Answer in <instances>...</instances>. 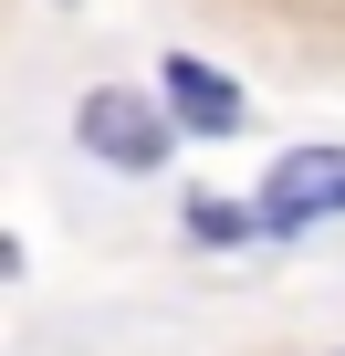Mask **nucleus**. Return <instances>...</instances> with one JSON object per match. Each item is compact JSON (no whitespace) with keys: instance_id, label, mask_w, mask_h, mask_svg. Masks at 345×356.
<instances>
[{"instance_id":"1","label":"nucleus","mask_w":345,"mask_h":356,"mask_svg":"<svg viewBox=\"0 0 345 356\" xmlns=\"http://www.w3.org/2000/svg\"><path fill=\"white\" fill-rule=\"evenodd\" d=\"M74 136L84 157H105L115 178H157L167 147H178V115H167V95H136V84H94L74 105Z\"/></svg>"},{"instance_id":"2","label":"nucleus","mask_w":345,"mask_h":356,"mask_svg":"<svg viewBox=\"0 0 345 356\" xmlns=\"http://www.w3.org/2000/svg\"><path fill=\"white\" fill-rule=\"evenodd\" d=\"M262 231L283 241V231H314V220H335L345 210V147H293L272 178H262Z\"/></svg>"},{"instance_id":"3","label":"nucleus","mask_w":345,"mask_h":356,"mask_svg":"<svg viewBox=\"0 0 345 356\" xmlns=\"http://www.w3.org/2000/svg\"><path fill=\"white\" fill-rule=\"evenodd\" d=\"M157 95H167V115H178L189 136H241V126H251L241 84H230L220 63H199V53H167V63H157Z\"/></svg>"},{"instance_id":"4","label":"nucleus","mask_w":345,"mask_h":356,"mask_svg":"<svg viewBox=\"0 0 345 356\" xmlns=\"http://www.w3.org/2000/svg\"><path fill=\"white\" fill-rule=\"evenodd\" d=\"M189 241H272V231H262V210H230V200H199V210H189Z\"/></svg>"},{"instance_id":"5","label":"nucleus","mask_w":345,"mask_h":356,"mask_svg":"<svg viewBox=\"0 0 345 356\" xmlns=\"http://www.w3.org/2000/svg\"><path fill=\"white\" fill-rule=\"evenodd\" d=\"M335 356H345V346H335Z\"/></svg>"}]
</instances>
